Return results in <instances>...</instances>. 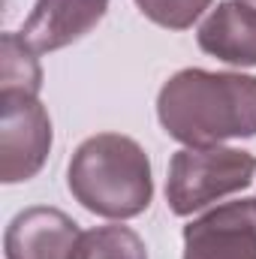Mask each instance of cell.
Wrapping results in <instances>:
<instances>
[{
	"mask_svg": "<svg viewBox=\"0 0 256 259\" xmlns=\"http://www.w3.org/2000/svg\"><path fill=\"white\" fill-rule=\"evenodd\" d=\"M75 259H148V247L130 226H97L81 232Z\"/></svg>",
	"mask_w": 256,
	"mask_h": 259,
	"instance_id": "obj_10",
	"label": "cell"
},
{
	"mask_svg": "<svg viewBox=\"0 0 256 259\" xmlns=\"http://www.w3.org/2000/svg\"><path fill=\"white\" fill-rule=\"evenodd\" d=\"M211 3L214 0H136L139 12L148 21H154V24H160L166 30H187V27H193Z\"/></svg>",
	"mask_w": 256,
	"mask_h": 259,
	"instance_id": "obj_11",
	"label": "cell"
},
{
	"mask_svg": "<svg viewBox=\"0 0 256 259\" xmlns=\"http://www.w3.org/2000/svg\"><path fill=\"white\" fill-rule=\"evenodd\" d=\"M157 118L169 139L211 148L256 136V75L181 69L157 94Z\"/></svg>",
	"mask_w": 256,
	"mask_h": 259,
	"instance_id": "obj_1",
	"label": "cell"
},
{
	"mask_svg": "<svg viewBox=\"0 0 256 259\" xmlns=\"http://www.w3.org/2000/svg\"><path fill=\"white\" fill-rule=\"evenodd\" d=\"M109 9V0H36L21 24V39L36 52H61L91 33Z\"/></svg>",
	"mask_w": 256,
	"mask_h": 259,
	"instance_id": "obj_7",
	"label": "cell"
},
{
	"mask_svg": "<svg viewBox=\"0 0 256 259\" xmlns=\"http://www.w3.org/2000/svg\"><path fill=\"white\" fill-rule=\"evenodd\" d=\"M81 241L78 223L61 208L33 205L18 211L3 235L6 259H75Z\"/></svg>",
	"mask_w": 256,
	"mask_h": 259,
	"instance_id": "obj_6",
	"label": "cell"
},
{
	"mask_svg": "<svg viewBox=\"0 0 256 259\" xmlns=\"http://www.w3.org/2000/svg\"><path fill=\"white\" fill-rule=\"evenodd\" d=\"M196 42L205 55L232 66H256V6L223 0L199 24Z\"/></svg>",
	"mask_w": 256,
	"mask_h": 259,
	"instance_id": "obj_8",
	"label": "cell"
},
{
	"mask_svg": "<svg viewBox=\"0 0 256 259\" xmlns=\"http://www.w3.org/2000/svg\"><path fill=\"white\" fill-rule=\"evenodd\" d=\"M42 66L36 52L21 39V33H3L0 39V91H21L39 97Z\"/></svg>",
	"mask_w": 256,
	"mask_h": 259,
	"instance_id": "obj_9",
	"label": "cell"
},
{
	"mask_svg": "<svg viewBox=\"0 0 256 259\" xmlns=\"http://www.w3.org/2000/svg\"><path fill=\"white\" fill-rule=\"evenodd\" d=\"M256 178V157L241 148H184L169 163L166 202L178 217H190L196 211L241 193Z\"/></svg>",
	"mask_w": 256,
	"mask_h": 259,
	"instance_id": "obj_3",
	"label": "cell"
},
{
	"mask_svg": "<svg viewBox=\"0 0 256 259\" xmlns=\"http://www.w3.org/2000/svg\"><path fill=\"white\" fill-rule=\"evenodd\" d=\"M244 3H250V6H256V0H244Z\"/></svg>",
	"mask_w": 256,
	"mask_h": 259,
	"instance_id": "obj_12",
	"label": "cell"
},
{
	"mask_svg": "<svg viewBox=\"0 0 256 259\" xmlns=\"http://www.w3.org/2000/svg\"><path fill=\"white\" fill-rule=\"evenodd\" d=\"M52 118L39 97L0 91V181H30L49 160Z\"/></svg>",
	"mask_w": 256,
	"mask_h": 259,
	"instance_id": "obj_4",
	"label": "cell"
},
{
	"mask_svg": "<svg viewBox=\"0 0 256 259\" xmlns=\"http://www.w3.org/2000/svg\"><path fill=\"white\" fill-rule=\"evenodd\" d=\"M66 187L84 211L109 220H130L145 214L154 199L151 160L136 139L97 133L75 148Z\"/></svg>",
	"mask_w": 256,
	"mask_h": 259,
	"instance_id": "obj_2",
	"label": "cell"
},
{
	"mask_svg": "<svg viewBox=\"0 0 256 259\" xmlns=\"http://www.w3.org/2000/svg\"><path fill=\"white\" fill-rule=\"evenodd\" d=\"M184 259H256V199L217 205L187 223Z\"/></svg>",
	"mask_w": 256,
	"mask_h": 259,
	"instance_id": "obj_5",
	"label": "cell"
}]
</instances>
